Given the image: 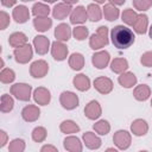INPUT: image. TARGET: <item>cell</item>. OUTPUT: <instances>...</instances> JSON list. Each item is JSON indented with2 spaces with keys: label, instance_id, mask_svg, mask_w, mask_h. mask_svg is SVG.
Instances as JSON below:
<instances>
[{
  "label": "cell",
  "instance_id": "obj_32",
  "mask_svg": "<svg viewBox=\"0 0 152 152\" xmlns=\"http://www.w3.org/2000/svg\"><path fill=\"white\" fill-rule=\"evenodd\" d=\"M33 26L38 32H46L52 26V19L48 18H34L33 19Z\"/></svg>",
  "mask_w": 152,
  "mask_h": 152
},
{
  "label": "cell",
  "instance_id": "obj_24",
  "mask_svg": "<svg viewBox=\"0 0 152 152\" xmlns=\"http://www.w3.org/2000/svg\"><path fill=\"white\" fill-rule=\"evenodd\" d=\"M8 44L12 48L18 49V48L24 46L25 44H27V37L24 32H13L8 37Z\"/></svg>",
  "mask_w": 152,
  "mask_h": 152
},
{
  "label": "cell",
  "instance_id": "obj_12",
  "mask_svg": "<svg viewBox=\"0 0 152 152\" xmlns=\"http://www.w3.org/2000/svg\"><path fill=\"white\" fill-rule=\"evenodd\" d=\"M33 100L39 106H46L51 101V93L45 87H38L33 91Z\"/></svg>",
  "mask_w": 152,
  "mask_h": 152
},
{
  "label": "cell",
  "instance_id": "obj_14",
  "mask_svg": "<svg viewBox=\"0 0 152 152\" xmlns=\"http://www.w3.org/2000/svg\"><path fill=\"white\" fill-rule=\"evenodd\" d=\"M40 116V109L36 104H28L23 108L21 110V118L26 122H34Z\"/></svg>",
  "mask_w": 152,
  "mask_h": 152
},
{
  "label": "cell",
  "instance_id": "obj_21",
  "mask_svg": "<svg viewBox=\"0 0 152 152\" xmlns=\"http://www.w3.org/2000/svg\"><path fill=\"white\" fill-rule=\"evenodd\" d=\"M131 132L137 137H142L148 132V125L144 119H135L131 125Z\"/></svg>",
  "mask_w": 152,
  "mask_h": 152
},
{
  "label": "cell",
  "instance_id": "obj_37",
  "mask_svg": "<svg viewBox=\"0 0 152 152\" xmlns=\"http://www.w3.org/2000/svg\"><path fill=\"white\" fill-rule=\"evenodd\" d=\"M15 80V72L10 68H4L0 72V81L5 84L12 83Z\"/></svg>",
  "mask_w": 152,
  "mask_h": 152
},
{
  "label": "cell",
  "instance_id": "obj_9",
  "mask_svg": "<svg viewBox=\"0 0 152 152\" xmlns=\"http://www.w3.org/2000/svg\"><path fill=\"white\" fill-rule=\"evenodd\" d=\"M94 88L100 94H109L113 90V81L106 76H99L94 80Z\"/></svg>",
  "mask_w": 152,
  "mask_h": 152
},
{
  "label": "cell",
  "instance_id": "obj_42",
  "mask_svg": "<svg viewBox=\"0 0 152 152\" xmlns=\"http://www.w3.org/2000/svg\"><path fill=\"white\" fill-rule=\"evenodd\" d=\"M140 63L146 68H152V51H146L141 55Z\"/></svg>",
  "mask_w": 152,
  "mask_h": 152
},
{
  "label": "cell",
  "instance_id": "obj_33",
  "mask_svg": "<svg viewBox=\"0 0 152 152\" xmlns=\"http://www.w3.org/2000/svg\"><path fill=\"white\" fill-rule=\"evenodd\" d=\"M59 129L64 134H72L80 132V126L72 120H64L59 125Z\"/></svg>",
  "mask_w": 152,
  "mask_h": 152
},
{
  "label": "cell",
  "instance_id": "obj_15",
  "mask_svg": "<svg viewBox=\"0 0 152 152\" xmlns=\"http://www.w3.org/2000/svg\"><path fill=\"white\" fill-rule=\"evenodd\" d=\"M87 20H88L87 8L83 6H76L70 14V23L74 25H80L86 23Z\"/></svg>",
  "mask_w": 152,
  "mask_h": 152
},
{
  "label": "cell",
  "instance_id": "obj_7",
  "mask_svg": "<svg viewBox=\"0 0 152 152\" xmlns=\"http://www.w3.org/2000/svg\"><path fill=\"white\" fill-rule=\"evenodd\" d=\"M48 71H49V64L44 59L34 61L30 65V74L34 78H42V77L46 76Z\"/></svg>",
  "mask_w": 152,
  "mask_h": 152
},
{
  "label": "cell",
  "instance_id": "obj_34",
  "mask_svg": "<svg viewBox=\"0 0 152 152\" xmlns=\"http://www.w3.org/2000/svg\"><path fill=\"white\" fill-rule=\"evenodd\" d=\"M138 18V13L132 10V8H126L124 10V12L121 13V19L122 21L126 24V25H129V26H133V24L135 23Z\"/></svg>",
  "mask_w": 152,
  "mask_h": 152
},
{
  "label": "cell",
  "instance_id": "obj_3",
  "mask_svg": "<svg viewBox=\"0 0 152 152\" xmlns=\"http://www.w3.org/2000/svg\"><path fill=\"white\" fill-rule=\"evenodd\" d=\"M11 94L19 101H30L31 99V93H32V87L27 83H14L11 86L10 89Z\"/></svg>",
  "mask_w": 152,
  "mask_h": 152
},
{
  "label": "cell",
  "instance_id": "obj_43",
  "mask_svg": "<svg viewBox=\"0 0 152 152\" xmlns=\"http://www.w3.org/2000/svg\"><path fill=\"white\" fill-rule=\"evenodd\" d=\"M10 15L5 12V11H1L0 12V30H5L8 25H10Z\"/></svg>",
  "mask_w": 152,
  "mask_h": 152
},
{
  "label": "cell",
  "instance_id": "obj_25",
  "mask_svg": "<svg viewBox=\"0 0 152 152\" xmlns=\"http://www.w3.org/2000/svg\"><path fill=\"white\" fill-rule=\"evenodd\" d=\"M72 84L76 89H78L80 91H87L90 88V80L87 75L84 74H78L74 77L72 80Z\"/></svg>",
  "mask_w": 152,
  "mask_h": 152
},
{
  "label": "cell",
  "instance_id": "obj_6",
  "mask_svg": "<svg viewBox=\"0 0 152 152\" xmlns=\"http://www.w3.org/2000/svg\"><path fill=\"white\" fill-rule=\"evenodd\" d=\"M59 102L64 109L72 110L78 106V96L74 91L66 90L59 95Z\"/></svg>",
  "mask_w": 152,
  "mask_h": 152
},
{
  "label": "cell",
  "instance_id": "obj_10",
  "mask_svg": "<svg viewBox=\"0 0 152 152\" xmlns=\"http://www.w3.org/2000/svg\"><path fill=\"white\" fill-rule=\"evenodd\" d=\"M109 62H110V55L106 50L97 51L91 56V63L96 69H104Z\"/></svg>",
  "mask_w": 152,
  "mask_h": 152
},
{
  "label": "cell",
  "instance_id": "obj_36",
  "mask_svg": "<svg viewBox=\"0 0 152 152\" xmlns=\"http://www.w3.org/2000/svg\"><path fill=\"white\" fill-rule=\"evenodd\" d=\"M93 128H94V131H95L97 134H100V135H106V134H108L109 131H110V125H109V122H108L107 120H99L97 122H95V124L93 125Z\"/></svg>",
  "mask_w": 152,
  "mask_h": 152
},
{
  "label": "cell",
  "instance_id": "obj_44",
  "mask_svg": "<svg viewBox=\"0 0 152 152\" xmlns=\"http://www.w3.org/2000/svg\"><path fill=\"white\" fill-rule=\"evenodd\" d=\"M40 152H58V150H57L56 146L50 145V144H46V145H44L40 148Z\"/></svg>",
  "mask_w": 152,
  "mask_h": 152
},
{
  "label": "cell",
  "instance_id": "obj_8",
  "mask_svg": "<svg viewBox=\"0 0 152 152\" xmlns=\"http://www.w3.org/2000/svg\"><path fill=\"white\" fill-rule=\"evenodd\" d=\"M72 7L71 5H69L66 1L64 2H58L53 6L52 8V17L53 19H57V20H63L64 18H66L68 15L71 14L72 12Z\"/></svg>",
  "mask_w": 152,
  "mask_h": 152
},
{
  "label": "cell",
  "instance_id": "obj_1",
  "mask_svg": "<svg viewBox=\"0 0 152 152\" xmlns=\"http://www.w3.org/2000/svg\"><path fill=\"white\" fill-rule=\"evenodd\" d=\"M110 39L115 48L128 49L131 45H133L135 36L129 27L124 25H116L110 31Z\"/></svg>",
  "mask_w": 152,
  "mask_h": 152
},
{
  "label": "cell",
  "instance_id": "obj_38",
  "mask_svg": "<svg viewBox=\"0 0 152 152\" xmlns=\"http://www.w3.org/2000/svg\"><path fill=\"white\" fill-rule=\"evenodd\" d=\"M46 135H48V132L43 126H38L32 131V139L36 142H43L46 139Z\"/></svg>",
  "mask_w": 152,
  "mask_h": 152
},
{
  "label": "cell",
  "instance_id": "obj_49",
  "mask_svg": "<svg viewBox=\"0 0 152 152\" xmlns=\"http://www.w3.org/2000/svg\"><path fill=\"white\" fill-rule=\"evenodd\" d=\"M139 152H148V151H145V150H141V151H139Z\"/></svg>",
  "mask_w": 152,
  "mask_h": 152
},
{
  "label": "cell",
  "instance_id": "obj_45",
  "mask_svg": "<svg viewBox=\"0 0 152 152\" xmlns=\"http://www.w3.org/2000/svg\"><path fill=\"white\" fill-rule=\"evenodd\" d=\"M0 134H1V137H2V140H1V146L4 147V146L7 144V133H6L4 129H1V131H0Z\"/></svg>",
  "mask_w": 152,
  "mask_h": 152
},
{
  "label": "cell",
  "instance_id": "obj_29",
  "mask_svg": "<svg viewBox=\"0 0 152 152\" xmlns=\"http://www.w3.org/2000/svg\"><path fill=\"white\" fill-rule=\"evenodd\" d=\"M110 69H112L113 72L121 75V74L126 72V70L128 69V62H127L126 58H122V57L114 58L110 62Z\"/></svg>",
  "mask_w": 152,
  "mask_h": 152
},
{
  "label": "cell",
  "instance_id": "obj_26",
  "mask_svg": "<svg viewBox=\"0 0 152 152\" xmlns=\"http://www.w3.org/2000/svg\"><path fill=\"white\" fill-rule=\"evenodd\" d=\"M87 14H88V19L93 23L101 20L102 18V8L99 6V4L91 2L87 6Z\"/></svg>",
  "mask_w": 152,
  "mask_h": 152
},
{
  "label": "cell",
  "instance_id": "obj_16",
  "mask_svg": "<svg viewBox=\"0 0 152 152\" xmlns=\"http://www.w3.org/2000/svg\"><path fill=\"white\" fill-rule=\"evenodd\" d=\"M12 17L18 24H24L30 19V11L25 5H17L12 11Z\"/></svg>",
  "mask_w": 152,
  "mask_h": 152
},
{
  "label": "cell",
  "instance_id": "obj_13",
  "mask_svg": "<svg viewBox=\"0 0 152 152\" xmlns=\"http://www.w3.org/2000/svg\"><path fill=\"white\" fill-rule=\"evenodd\" d=\"M102 114V108H101V104L99 103V101L96 100H91L89 101L86 107H84V115L90 119V120H96L101 116Z\"/></svg>",
  "mask_w": 152,
  "mask_h": 152
},
{
  "label": "cell",
  "instance_id": "obj_47",
  "mask_svg": "<svg viewBox=\"0 0 152 152\" xmlns=\"http://www.w3.org/2000/svg\"><path fill=\"white\" fill-rule=\"evenodd\" d=\"M104 152H119V151H118V150H115L114 147H108V148H107Z\"/></svg>",
  "mask_w": 152,
  "mask_h": 152
},
{
  "label": "cell",
  "instance_id": "obj_48",
  "mask_svg": "<svg viewBox=\"0 0 152 152\" xmlns=\"http://www.w3.org/2000/svg\"><path fill=\"white\" fill-rule=\"evenodd\" d=\"M148 34H150V38L152 39V25H151V27L148 28Z\"/></svg>",
  "mask_w": 152,
  "mask_h": 152
},
{
  "label": "cell",
  "instance_id": "obj_4",
  "mask_svg": "<svg viewBox=\"0 0 152 152\" xmlns=\"http://www.w3.org/2000/svg\"><path fill=\"white\" fill-rule=\"evenodd\" d=\"M13 56H14V59H15L17 63H19V64H26V63H28L32 59V56H33L32 46L27 43L24 46H20L18 49H14Z\"/></svg>",
  "mask_w": 152,
  "mask_h": 152
},
{
  "label": "cell",
  "instance_id": "obj_39",
  "mask_svg": "<svg viewBox=\"0 0 152 152\" xmlns=\"http://www.w3.org/2000/svg\"><path fill=\"white\" fill-rule=\"evenodd\" d=\"M25 146H26V144H25V141L23 139L15 138L12 141H10L8 152H24Z\"/></svg>",
  "mask_w": 152,
  "mask_h": 152
},
{
  "label": "cell",
  "instance_id": "obj_11",
  "mask_svg": "<svg viewBox=\"0 0 152 152\" xmlns=\"http://www.w3.org/2000/svg\"><path fill=\"white\" fill-rule=\"evenodd\" d=\"M68 53H69L68 46L63 42L56 40V42H53L51 44V55H52L53 59H56V61H64L68 57Z\"/></svg>",
  "mask_w": 152,
  "mask_h": 152
},
{
  "label": "cell",
  "instance_id": "obj_2",
  "mask_svg": "<svg viewBox=\"0 0 152 152\" xmlns=\"http://www.w3.org/2000/svg\"><path fill=\"white\" fill-rule=\"evenodd\" d=\"M109 43L108 39V27L107 26H100L97 27L96 32L93 33L89 38V46L93 50H100L104 48Z\"/></svg>",
  "mask_w": 152,
  "mask_h": 152
},
{
  "label": "cell",
  "instance_id": "obj_50",
  "mask_svg": "<svg viewBox=\"0 0 152 152\" xmlns=\"http://www.w3.org/2000/svg\"><path fill=\"white\" fill-rule=\"evenodd\" d=\"M151 107H152V100H151Z\"/></svg>",
  "mask_w": 152,
  "mask_h": 152
},
{
  "label": "cell",
  "instance_id": "obj_41",
  "mask_svg": "<svg viewBox=\"0 0 152 152\" xmlns=\"http://www.w3.org/2000/svg\"><path fill=\"white\" fill-rule=\"evenodd\" d=\"M132 4L135 10L144 12V11H147L152 6V0H133Z\"/></svg>",
  "mask_w": 152,
  "mask_h": 152
},
{
  "label": "cell",
  "instance_id": "obj_30",
  "mask_svg": "<svg viewBox=\"0 0 152 152\" xmlns=\"http://www.w3.org/2000/svg\"><path fill=\"white\" fill-rule=\"evenodd\" d=\"M69 66L72 70H81L84 66V57L82 53L80 52H74L71 53V56L69 57Z\"/></svg>",
  "mask_w": 152,
  "mask_h": 152
},
{
  "label": "cell",
  "instance_id": "obj_31",
  "mask_svg": "<svg viewBox=\"0 0 152 152\" xmlns=\"http://www.w3.org/2000/svg\"><path fill=\"white\" fill-rule=\"evenodd\" d=\"M50 13V7L43 2H36L32 6V14L36 18H48Z\"/></svg>",
  "mask_w": 152,
  "mask_h": 152
},
{
  "label": "cell",
  "instance_id": "obj_35",
  "mask_svg": "<svg viewBox=\"0 0 152 152\" xmlns=\"http://www.w3.org/2000/svg\"><path fill=\"white\" fill-rule=\"evenodd\" d=\"M14 107V100L11 95L4 94L1 96V104H0V110L2 113H10Z\"/></svg>",
  "mask_w": 152,
  "mask_h": 152
},
{
  "label": "cell",
  "instance_id": "obj_23",
  "mask_svg": "<svg viewBox=\"0 0 152 152\" xmlns=\"http://www.w3.org/2000/svg\"><path fill=\"white\" fill-rule=\"evenodd\" d=\"M102 13H103L104 18H106L108 21H114V20H116V19L119 18V15H120L119 8H118L115 5H113L110 1H108L107 4H104V6H103V8H102Z\"/></svg>",
  "mask_w": 152,
  "mask_h": 152
},
{
  "label": "cell",
  "instance_id": "obj_40",
  "mask_svg": "<svg viewBox=\"0 0 152 152\" xmlns=\"http://www.w3.org/2000/svg\"><path fill=\"white\" fill-rule=\"evenodd\" d=\"M72 36L75 37V39L77 40H84L86 38H88L89 36V30L86 26H76L72 30Z\"/></svg>",
  "mask_w": 152,
  "mask_h": 152
},
{
  "label": "cell",
  "instance_id": "obj_46",
  "mask_svg": "<svg viewBox=\"0 0 152 152\" xmlns=\"http://www.w3.org/2000/svg\"><path fill=\"white\" fill-rule=\"evenodd\" d=\"M1 5L2 6H7V7H12V6L15 5V1H5V0H2L1 1Z\"/></svg>",
  "mask_w": 152,
  "mask_h": 152
},
{
  "label": "cell",
  "instance_id": "obj_5",
  "mask_svg": "<svg viewBox=\"0 0 152 152\" xmlns=\"http://www.w3.org/2000/svg\"><path fill=\"white\" fill-rule=\"evenodd\" d=\"M113 141L114 145L119 148V150H127L131 146L132 142V135L129 132L125 131V129H119L114 133L113 135Z\"/></svg>",
  "mask_w": 152,
  "mask_h": 152
},
{
  "label": "cell",
  "instance_id": "obj_20",
  "mask_svg": "<svg viewBox=\"0 0 152 152\" xmlns=\"http://www.w3.org/2000/svg\"><path fill=\"white\" fill-rule=\"evenodd\" d=\"M72 34V31L70 26L65 23H62L56 26L55 28V37L58 42H68Z\"/></svg>",
  "mask_w": 152,
  "mask_h": 152
},
{
  "label": "cell",
  "instance_id": "obj_19",
  "mask_svg": "<svg viewBox=\"0 0 152 152\" xmlns=\"http://www.w3.org/2000/svg\"><path fill=\"white\" fill-rule=\"evenodd\" d=\"M33 46L38 55H45L50 49V40L45 36H36L33 38Z\"/></svg>",
  "mask_w": 152,
  "mask_h": 152
},
{
  "label": "cell",
  "instance_id": "obj_17",
  "mask_svg": "<svg viewBox=\"0 0 152 152\" xmlns=\"http://www.w3.org/2000/svg\"><path fill=\"white\" fill-rule=\"evenodd\" d=\"M82 139H83V142H84L86 147H88L89 150H97L102 145V141H101L100 137L96 135L93 132H86V133H83Z\"/></svg>",
  "mask_w": 152,
  "mask_h": 152
},
{
  "label": "cell",
  "instance_id": "obj_22",
  "mask_svg": "<svg viewBox=\"0 0 152 152\" xmlns=\"http://www.w3.org/2000/svg\"><path fill=\"white\" fill-rule=\"evenodd\" d=\"M118 82H119L120 86L124 87V88H133V87L137 84L138 78H137V76H135L133 72L126 71V72L121 74V75L118 77Z\"/></svg>",
  "mask_w": 152,
  "mask_h": 152
},
{
  "label": "cell",
  "instance_id": "obj_18",
  "mask_svg": "<svg viewBox=\"0 0 152 152\" xmlns=\"http://www.w3.org/2000/svg\"><path fill=\"white\" fill-rule=\"evenodd\" d=\"M63 146L68 152H82L83 145L80 138L75 135H69L63 140Z\"/></svg>",
  "mask_w": 152,
  "mask_h": 152
},
{
  "label": "cell",
  "instance_id": "obj_27",
  "mask_svg": "<svg viewBox=\"0 0 152 152\" xmlns=\"http://www.w3.org/2000/svg\"><path fill=\"white\" fill-rule=\"evenodd\" d=\"M133 96L138 101H146L151 96V88L147 84H139L134 88Z\"/></svg>",
  "mask_w": 152,
  "mask_h": 152
},
{
  "label": "cell",
  "instance_id": "obj_28",
  "mask_svg": "<svg viewBox=\"0 0 152 152\" xmlns=\"http://www.w3.org/2000/svg\"><path fill=\"white\" fill-rule=\"evenodd\" d=\"M147 27H148V18H147V15L146 14H138L137 20L133 24V30L138 34H144V33H146Z\"/></svg>",
  "mask_w": 152,
  "mask_h": 152
}]
</instances>
